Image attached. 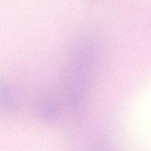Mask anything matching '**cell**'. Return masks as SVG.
I'll return each instance as SVG.
<instances>
[{
  "mask_svg": "<svg viewBox=\"0 0 151 151\" xmlns=\"http://www.w3.org/2000/svg\"><path fill=\"white\" fill-rule=\"evenodd\" d=\"M90 51L86 46L82 45L80 48L72 61L65 79L66 95L73 108L78 106L86 89L91 61Z\"/></svg>",
  "mask_w": 151,
  "mask_h": 151,
  "instance_id": "cell-1",
  "label": "cell"
},
{
  "mask_svg": "<svg viewBox=\"0 0 151 151\" xmlns=\"http://www.w3.org/2000/svg\"><path fill=\"white\" fill-rule=\"evenodd\" d=\"M40 109L41 113L47 117H55L58 114L57 106L54 102L51 101H44L42 102Z\"/></svg>",
  "mask_w": 151,
  "mask_h": 151,
  "instance_id": "cell-2",
  "label": "cell"
},
{
  "mask_svg": "<svg viewBox=\"0 0 151 151\" xmlns=\"http://www.w3.org/2000/svg\"><path fill=\"white\" fill-rule=\"evenodd\" d=\"M1 106L5 109H8L10 107L11 104V99L7 86L4 84L1 83Z\"/></svg>",
  "mask_w": 151,
  "mask_h": 151,
  "instance_id": "cell-3",
  "label": "cell"
}]
</instances>
